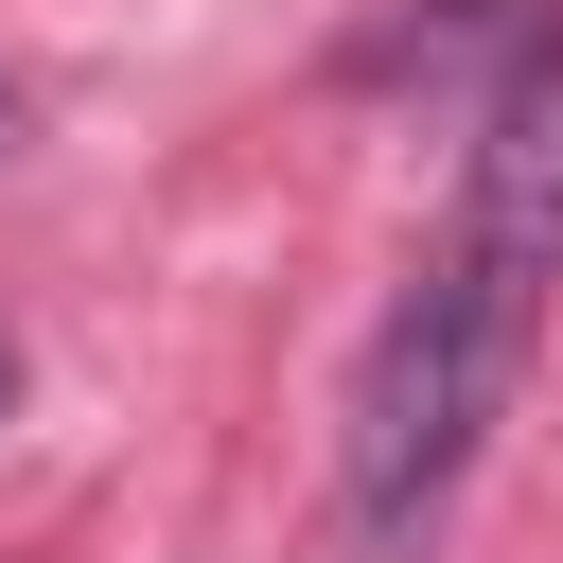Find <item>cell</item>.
Returning a JSON list of instances; mask_svg holds the SVG:
<instances>
[{"label":"cell","instance_id":"obj_1","mask_svg":"<svg viewBox=\"0 0 563 563\" xmlns=\"http://www.w3.org/2000/svg\"><path fill=\"white\" fill-rule=\"evenodd\" d=\"M545 282H563V18H510L493 88H475V141H457V211H440V246L405 264V299L352 352V422H334L352 563H422L440 545L457 475L493 457V422L528 387Z\"/></svg>","mask_w":563,"mask_h":563},{"label":"cell","instance_id":"obj_2","mask_svg":"<svg viewBox=\"0 0 563 563\" xmlns=\"http://www.w3.org/2000/svg\"><path fill=\"white\" fill-rule=\"evenodd\" d=\"M0 422H18V334H0Z\"/></svg>","mask_w":563,"mask_h":563},{"label":"cell","instance_id":"obj_3","mask_svg":"<svg viewBox=\"0 0 563 563\" xmlns=\"http://www.w3.org/2000/svg\"><path fill=\"white\" fill-rule=\"evenodd\" d=\"M18 123H35V106H18V88H0V158H18Z\"/></svg>","mask_w":563,"mask_h":563}]
</instances>
